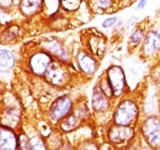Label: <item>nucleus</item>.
I'll list each match as a JSON object with an SVG mask.
<instances>
[{
	"label": "nucleus",
	"mask_w": 160,
	"mask_h": 150,
	"mask_svg": "<svg viewBox=\"0 0 160 150\" xmlns=\"http://www.w3.org/2000/svg\"><path fill=\"white\" fill-rule=\"evenodd\" d=\"M138 118V107L135 101H121L113 112V123L123 126H133Z\"/></svg>",
	"instance_id": "1"
},
{
	"label": "nucleus",
	"mask_w": 160,
	"mask_h": 150,
	"mask_svg": "<svg viewBox=\"0 0 160 150\" xmlns=\"http://www.w3.org/2000/svg\"><path fill=\"white\" fill-rule=\"evenodd\" d=\"M142 134L144 140L152 148H160V119L157 117H149L142 124Z\"/></svg>",
	"instance_id": "2"
},
{
	"label": "nucleus",
	"mask_w": 160,
	"mask_h": 150,
	"mask_svg": "<svg viewBox=\"0 0 160 150\" xmlns=\"http://www.w3.org/2000/svg\"><path fill=\"white\" fill-rule=\"evenodd\" d=\"M73 108V102L70 96L64 95V96L57 97L56 100L53 101V103L49 108V118L52 122L57 123L64 119L67 116H69Z\"/></svg>",
	"instance_id": "3"
},
{
	"label": "nucleus",
	"mask_w": 160,
	"mask_h": 150,
	"mask_svg": "<svg viewBox=\"0 0 160 150\" xmlns=\"http://www.w3.org/2000/svg\"><path fill=\"white\" fill-rule=\"evenodd\" d=\"M110 86L113 92V97L120 96L126 87V77L125 72L119 65H111L105 72Z\"/></svg>",
	"instance_id": "4"
},
{
	"label": "nucleus",
	"mask_w": 160,
	"mask_h": 150,
	"mask_svg": "<svg viewBox=\"0 0 160 150\" xmlns=\"http://www.w3.org/2000/svg\"><path fill=\"white\" fill-rule=\"evenodd\" d=\"M52 55L46 50H39L34 53L29 60L30 70L37 76H43L52 63Z\"/></svg>",
	"instance_id": "5"
},
{
	"label": "nucleus",
	"mask_w": 160,
	"mask_h": 150,
	"mask_svg": "<svg viewBox=\"0 0 160 150\" xmlns=\"http://www.w3.org/2000/svg\"><path fill=\"white\" fill-rule=\"evenodd\" d=\"M134 134H135V130L133 128V126H123L117 124L110 126L108 131V137L111 143L113 144L126 143L130 139H133Z\"/></svg>",
	"instance_id": "6"
},
{
	"label": "nucleus",
	"mask_w": 160,
	"mask_h": 150,
	"mask_svg": "<svg viewBox=\"0 0 160 150\" xmlns=\"http://www.w3.org/2000/svg\"><path fill=\"white\" fill-rule=\"evenodd\" d=\"M43 76H45L47 81L54 86H63L69 80L67 69L61 63H56V62L50 63L49 68L47 69L46 74Z\"/></svg>",
	"instance_id": "7"
},
{
	"label": "nucleus",
	"mask_w": 160,
	"mask_h": 150,
	"mask_svg": "<svg viewBox=\"0 0 160 150\" xmlns=\"http://www.w3.org/2000/svg\"><path fill=\"white\" fill-rule=\"evenodd\" d=\"M0 142L2 150L18 149V137L9 126L1 125L0 128Z\"/></svg>",
	"instance_id": "8"
},
{
	"label": "nucleus",
	"mask_w": 160,
	"mask_h": 150,
	"mask_svg": "<svg viewBox=\"0 0 160 150\" xmlns=\"http://www.w3.org/2000/svg\"><path fill=\"white\" fill-rule=\"evenodd\" d=\"M110 97L104 93L103 90L97 85L93 91V96H92V107L97 112H104L110 108Z\"/></svg>",
	"instance_id": "9"
},
{
	"label": "nucleus",
	"mask_w": 160,
	"mask_h": 150,
	"mask_svg": "<svg viewBox=\"0 0 160 150\" xmlns=\"http://www.w3.org/2000/svg\"><path fill=\"white\" fill-rule=\"evenodd\" d=\"M42 47L43 50H46L50 55H53L56 59H58V61H61V62H68L69 61V54L67 53V50L64 49V47L57 40H46V41L42 43Z\"/></svg>",
	"instance_id": "10"
},
{
	"label": "nucleus",
	"mask_w": 160,
	"mask_h": 150,
	"mask_svg": "<svg viewBox=\"0 0 160 150\" xmlns=\"http://www.w3.org/2000/svg\"><path fill=\"white\" fill-rule=\"evenodd\" d=\"M78 64H79L80 70L86 75H94L96 72L98 63L93 57L92 54H88L87 52H80L78 54Z\"/></svg>",
	"instance_id": "11"
},
{
	"label": "nucleus",
	"mask_w": 160,
	"mask_h": 150,
	"mask_svg": "<svg viewBox=\"0 0 160 150\" xmlns=\"http://www.w3.org/2000/svg\"><path fill=\"white\" fill-rule=\"evenodd\" d=\"M143 53L151 56L160 50V34L158 31H150L147 34L143 44Z\"/></svg>",
	"instance_id": "12"
},
{
	"label": "nucleus",
	"mask_w": 160,
	"mask_h": 150,
	"mask_svg": "<svg viewBox=\"0 0 160 150\" xmlns=\"http://www.w3.org/2000/svg\"><path fill=\"white\" fill-rule=\"evenodd\" d=\"M43 5V0H21L20 10L25 16H32L37 14Z\"/></svg>",
	"instance_id": "13"
},
{
	"label": "nucleus",
	"mask_w": 160,
	"mask_h": 150,
	"mask_svg": "<svg viewBox=\"0 0 160 150\" xmlns=\"http://www.w3.org/2000/svg\"><path fill=\"white\" fill-rule=\"evenodd\" d=\"M88 49L92 54L96 56H102L105 49V41L101 36L92 34L90 38H88Z\"/></svg>",
	"instance_id": "14"
},
{
	"label": "nucleus",
	"mask_w": 160,
	"mask_h": 150,
	"mask_svg": "<svg viewBox=\"0 0 160 150\" xmlns=\"http://www.w3.org/2000/svg\"><path fill=\"white\" fill-rule=\"evenodd\" d=\"M0 60H1V71L6 72V71L10 70L15 65V57L14 54L8 49H1L0 53Z\"/></svg>",
	"instance_id": "15"
},
{
	"label": "nucleus",
	"mask_w": 160,
	"mask_h": 150,
	"mask_svg": "<svg viewBox=\"0 0 160 150\" xmlns=\"http://www.w3.org/2000/svg\"><path fill=\"white\" fill-rule=\"evenodd\" d=\"M79 125V118L77 115H69L64 119L61 120V128L65 132H71L76 130Z\"/></svg>",
	"instance_id": "16"
},
{
	"label": "nucleus",
	"mask_w": 160,
	"mask_h": 150,
	"mask_svg": "<svg viewBox=\"0 0 160 150\" xmlns=\"http://www.w3.org/2000/svg\"><path fill=\"white\" fill-rule=\"evenodd\" d=\"M143 38H144V31L142 29H136L132 34V36H130V39H129L130 46H137L142 41Z\"/></svg>",
	"instance_id": "17"
},
{
	"label": "nucleus",
	"mask_w": 160,
	"mask_h": 150,
	"mask_svg": "<svg viewBox=\"0 0 160 150\" xmlns=\"http://www.w3.org/2000/svg\"><path fill=\"white\" fill-rule=\"evenodd\" d=\"M81 0H61V5L68 10H74L79 7Z\"/></svg>",
	"instance_id": "18"
},
{
	"label": "nucleus",
	"mask_w": 160,
	"mask_h": 150,
	"mask_svg": "<svg viewBox=\"0 0 160 150\" xmlns=\"http://www.w3.org/2000/svg\"><path fill=\"white\" fill-rule=\"evenodd\" d=\"M30 149L32 150H37V149H46V146H45V142H43L40 137H33L30 140Z\"/></svg>",
	"instance_id": "19"
},
{
	"label": "nucleus",
	"mask_w": 160,
	"mask_h": 150,
	"mask_svg": "<svg viewBox=\"0 0 160 150\" xmlns=\"http://www.w3.org/2000/svg\"><path fill=\"white\" fill-rule=\"evenodd\" d=\"M18 149H30V140L25 134L18 135Z\"/></svg>",
	"instance_id": "20"
},
{
	"label": "nucleus",
	"mask_w": 160,
	"mask_h": 150,
	"mask_svg": "<svg viewBox=\"0 0 160 150\" xmlns=\"http://www.w3.org/2000/svg\"><path fill=\"white\" fill-rule=\"evenodd\" d=\"M97 7L100 8H103V9H107V8H110L113 5V0H95Z\"/></svg>",
	"instance_id": "21"
},
{
	"label": "nucleus",
	"mask_w": 160,
	"mask_h": 150,
	"mask_svg": "<svg viewBox=\"0 0 160 150\" xmlns=\"http://www.w3.org/2000/svg\"><path fill=\"white\" fill-rule=\"evenodd\" d=\"M116 22H117V17H109V18H107V20L103 22L102 27L103 28H111L113 24H116Z\"/></svg>",
	"instance_id": "22"
},
{
	"label": "nucleus",
	"mask_w": 160,
	"mask_h": 150,
	"mask_svg": "<svg viewBox=\"0 0 160 150\" xmlns=\"http://www.w3.org/2000/svg\"><path fill=\"white\" fill-rule=\"evenodd\" d=\"M13 5V0H1V7L6 8V7H10Z\"/></svg>",
	"instance_id": "23"
},
{
	"label": "nucleus",
	"mask_w": 160,
	"mask_h": 150,
	"mask_svg": "<svg viewBox=\"0 0 160 150\" xmlns=\"http://www.w3.org/2000/svg\"><path fill=\"white\" fill-rule=\"evenodd\" d=\"M147 3H148V0H141L140 3H138V5L136 6V8H135V9H136V10L143 9L144 7L147 6Z\"/></svg>",
	"instance_id": "24"
}]
</instances>
